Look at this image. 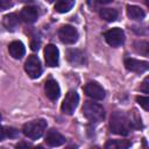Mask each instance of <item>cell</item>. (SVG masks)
<instances>
[{"label":"cell","mask_w":149,"mask_h":149,"mask_svg":"<svg viewBox=\"0 0 149 149\" xmlns=\"http://www.w3.org/2000/svg\"><path fill=\"white\" fill-rule=\"evenodd\" d=\"M58 37L65 44H73L78 40V31L72 26H63L58 31Z\"/></svg>","instance_id":"6"},{"label":"cell","mask_w":149,"mask_h":149,"mask_svg":"<svg viewBox=\"0 0 149 149\" xmlns=\"http://www.w3.org/2000/svg\"><path fill=\"white\" fill-rule=\"evenodd\" d=\"M149 83V78L148 77H146L144 78V80H143V83H142V86H141V91H143L144 93H148L149 92V88H148V84Z\"/></svg>","instance_id":"25"},{"label":"cell","mask_w":149,"mask_h":149,"mask_svg":"<svg viewBox=\"0 0 149 149\" xmlns=\"http://www.w3.org/2000/svg\"><path fill=\"white\" fill-rule=\"evenodd\" d=\"M6 137V133H5V128L0 126V141H2Z\"/></svg>","instance_id":"27"},{"label":"cell","mask_w":149,"mask_h":149,"mask_svg":"<svg viewBox=\"0 0 149 149\" xmlns=\"http://www.w3.org/2000/svg\"><path fill=\"white\" fill-rule=\"evenodd\" d=\"M130 146H132V142L127 141V140H109L105 144V148H107V149H127Z\"/></svg>","instance_id":"18"},{"label":"cell","mask_w":149,"mask_h":149,"mask_svg":"<svg viewBox=\"0 0 149 149\" xmlns=\"http://www.w3.org/2000/svg\"><path fill=\"white\" fill-rule=\"evenodd\" d=\"M37 9L33 6H26L21 9V13H20V17L22 19V21L27 22V23H33L37 20Z\"/></svg>","instance_id":"13"},{"label":"cell","mask_w":149,"mask_h":149,"mask_svg":"<svg viewBox=\"0 0 149 149\" xmlns=\"http://www.w3.org/2000/svg\"><path fill=\"white\" fill-rule=\"evenodd\" d=\"M100 16L108 21V22H112V21H115L118 19V12L113 8H102L100 10Z\"/></svg>","instance_id":"20"},{"label":"cell","mask_w":149,"mask_h":149,"mask_svg":"<svg viewBox=\"0 0 149 149\" xmlns=\"http://www.w3.org/2000/svg\"><path fill=\"white\" fill-rule=\"evenodd\" d=\"M109 127H111V132L114 134L128 135V133L132 128L130 119L123 112H114L111 116Z\"/></svg>","instance_id":"1"},{"label":"cell","mask_w":149,"mask_h":149,"mask_svg":"<svg viewBox=\"0 0 149 149\" xmlns=\"http://www.w3.org/2000/svg\"><path fill=\"white\" fill-rule=\"evenodd\" d=\"M74 2L76 0H59L55 5V10L58 13H66L73 7Z\"/></svg>","instance_id":"19"},{"label":"cell","mask_w":149,"mask_h":149,"mask_svg":"<svg viewBox=\"0 0 149 149\" xmlns=\"http://www.w3.org/2000/svg\"><path fill=\"white\" fill-rule=\"evenodd\" d=\"M125 66L128 71H132L135 73H143L148 70L149 64L146 61H140V59H135V58H126Z\"/></svg>","instance_id":"9"},{"label":"cell","mask_w":149,"mask_h":149,"mask_svg":"<svg viewBox=\"0 0 149 149\" xmlns=\"http://www.w3.org/2000/svg\"><path fill=\"white\" fill-rule=\"evenodd\" d=\"M84 92L94 100H102L105 98V90L98 83H87L84 87Z\"/></svg>","instance_id":"10"},{"label":"cell","mask_w":149,"mask_h":149,"mask_svg":"<svg viewBox=\"0 0 149 149\" xmlns=\"http://www.w3.org/2000/svg\"><path fill=\"white\" fill-rule=\"evenodd\" d=\"M0 120H1V115H0Z\"/></svg>","instance_id":"32"},{"label":"cell","mask_w":149,"mask_h":149,"mask_svg":"<svg viewBox=\"0 0 149 149\" xmlns=\"http://www.w3.org/2000/svg\"><path fill=\"white\" fill-rule=\"evenodd\" d=\"M106 42L112 47H119L125 41V33L121 28H112L105 33Z\"/></svg>","instance_id":"7"},{"label":"cell","mask_w":149,"mask_h":149,"mask_svg":"<svg viewBox=\"0 0 149 149\" xmlns=\"http://www.w3.org/2000/svg\"><path fill=\"white\" fill-rule=\"evenodd\" d=\"M20 2H29V1H31V0H19Z\"/></svg>","instance_id":"30"},{"label":"cell","mask_w":149,"mask_h":149,"mask_svg":"<svg viewBox=\"0 0 149 149\" xmlns=\"http://www.w3.org/2000/svg\"><path fill=\"white\" fill-rule=\"evenodd\" d=\"M8 51H9V54H10V56L13 58L20 59L24 55L26 49H24V45H23L22 42H20V41H13L8 45Z\"/></svg>","instance_id":"14"},{"label":"cell","mask_w":149,"mask_h":149,"mask_svg":"<svg viewBox=\"0 0 149 149\" xmlns=\"http://www.w3.org/2000/svg\"><path fill=\"white\" fill-rule=\"evenodd\" d=\"M84 116L91 122H99L105 118V109L101 105L92 101H86L83 106Z\"/></svg>","instance_id":"3"},{"label":"cell","mask_w":149,"mask_h":149,"mask_svg":"<svg viewBox=\"0 0 149 149\" xmlns=\"http://www.w3.org/2000/svg\"><path fill=\"white\" fill-rule=\"evenodd\" d=\"M68 61L72 65L80 66L85 62V56H84L83 51H80L78 49H71V50L68 51Z\"/></svg>","instance_id":"15"},{"label":"cell","mask_w":149,"mask_h":149,"mask_svg":"<svg viewBox=\"0 0 149 149\" xmlns=\"http://www.w3.org/2000/svg\"><path fill=\"white\" fill-rule=\"evenodd\" d=\"M2 23H3V27L7 30L15 31L16 28L19 27V16H17V14L10 13V14L5 15L3 16V20H2Z\"/></svg>","instance_id":"16"},{"label":"cell","mask_w":149,"mask_h":149,"mask_svg":"<svg viewBox=\"0 0 149 149\" xmlns=\"http://www.w3.org/2000/svg\"><path fill=\"white\" fill-rule=\"evenodd\" d=\"M136 101L143 107L144 111H148L149 109V98L148 97H137L136 98Z\"/></svg>","instance_id":"22"},{"label":"cell","mask_w":149,"mask_h":149,"mask_svg":"<svg viewBox=\"0 0 149 149\" xmlns=\"http://www.w3.org/2000/svg\"><path fill=\"white\" fill-rule=\"evenodd\" d=\"M49 1H50V2H52V1H55V0H49Z\"/></svg>","instance_id":"31"},{"label":"cell","mask_w":149,"mask_h":149,"mask_svg":"<svg viewBox=\"0 0 149 149\" xmlns=\"http://www.w3.org/2000/svg\"><path fill=\"white\" fill-rule=\"evenodd\" d=\"M5 128V133H6V137H16L19 132L15 128L12 127H3Z\"/></svg>","instance_id":"23"},{"label":"cell","mask_w":149,"mask_h":149,"mask_svg":"<svg viewBox=\"0 0 149 149\" xmlns=\"http://www.w3.org/2000/svg\"><path fill=\"white\" fill-rule=\"evenodd\" d=\"M44 90H45V95L52 100V101H56L58 98H59V94H61V88H59V85L56 80L54 79H49L45 81V85H44Z\"/></svg>","instance_id":"11"},{"label":"cell","mask_w":149,"mask_h":149,"mask_svg":"<svg viewBox=\"0 0 149 149\" xmlns=\"http://www.w3.org/2000/svg\"><path fill=\"white\" fill-rule=\"evenodd\" d=\"M127 15L128 17L133 19V20H142L146 16V12L135 5H128L127 6Z\"/></svg>","instance_id":"17"},{"label":"cell","mask_w":149,"mask_h":149,"mask_svg":"<svg viewBox=\"0 0 149 149\" xmlns=\"http://www.w3.org/2000/svg\"><path fill=\"white\" fill-rule=\"evenodd\" d=\"M16 147H17V148H20V147H30V144L24 143V142H21V143H17V144H16Z\"/></svg>","instance_id":"28"},{"label":"cell","mask_w":149,"mask_h":149,"mask_svg":"<svg viewBox=\"0 0 149 149\" xmlns=\"http://www.w3.org/2000/svg\"><path fill=\"white\" fill-rule=\"evenodd\" d=\"M45 128H47V121L44 119H37L24 123L22 130L27 137L31 140H37L43 135Z\"/></svg>","instance_id":"2"},{"label":"cell","mask_w":149,"mask_h":149,"mask_svg":"<svg viewBox=\"0 0 149 149\" xmlns=\"http://www.w3.org/2000/svg\"><path fill=\"white\" fill-rule=\"evenodd\" d=\"M44 59H45V64L50 68L57 66L58 65V61H59V51L58 48L54 44H48L44 48Z\"/></svg>","instance_id":"8"},{"label":"cell","mask_w":149,"mask_h":149,"mask_svg":"<svg viewBox=\"0 0 149 149\" xmlns=\"http://www.w3.org/2000/svg\"><path fill=\"white\" fill-rule=\"evenodd\" d=\"M111 1H113V0H98V2H100V3H109Z\"/></svg>","instance_id":"29"},{"label":"cell","mask_w":149,"mask_h":149,"mask_svg":"<svg viewBox=\"0 0 149 149\" xmlns=\"http://www.w3.org/2000/svg\"><path fill=\"white\" fill-rule=\"evenodd\" d=\"M135 44L140 45V48L136 47V50H137L140 54H142V55H144V56L148 55V42H146V41H140V42H136Z\"/></svg>","instance_id":"21"},{"label":"cell","mask_w":149,"mask_h":149,"mask_svg":"<svg viewBox=\"0 0 149 149\" xmlns=\"http://www.w3.org/2000/svg\"><path fill=\"white\" fill-rule=\"evenodd\" d=\"M78 102H79V95L76 91H69L62 102V106H61V109L63 113L65 114H69L71 115L74 109L77 108L78 106Z\"/></svg>","instance_id":"4"},{"label":"cell","mask_w":149,"mask_h":149,"mask_svg":"<svg viewBox=\"0 0 149 149\" xmlns=\"http://www.w3.org/2000/svg\"><path fill=\"white\" fill-rule=\"evenodd\" d=\"M45 142H47V144H49L50 147H59V146H62V144L65 143V137H64L61 133H58L57 130L50 129V130L47 133Z\"/></svg>","instance_id":"12"},{"label":"cell","mask_w":149,"mask_h":149,"mask_svg":"<svg viewBox=\"0 0 149 149\" xmlns=\"http://www.w3.org/2000/svg\"><path fill=\"white\" fill-rule=\"evenodd\" d=\"M24 70L30 78H33V79L38 78L42 73V66H41V62H40L38 57L35 55L29 56L24 63Z\"/></svg>","instance_id":"5"},{"label":"cell","mask_w":149,"mask_h":149,"mask_svg":"<svg viewBox=\"0 0 149 149\" xmlns=\"http://www.w3.org/2000/svg\"><path fill=\"white\" fill-rule=\"evenodd\" d=\"M30 45H31V49H33V50H37V49L40 48V42H37V41H33Z\"/></svg>","instance_id":"26"},{"label":"cell","mask_w":149,"mask_h":149,"mask_svg":"<svg viewBox=\"0 0 149 149\" xmlns=\"http://www.w3.org/2000/svg\"><path fill=\"white\" fill-rule=\"evenodd\" d=\"M13 5L12 0H0V8L1 9H7Z\"/></svg>","instance_id":"24"}]
</instances>
